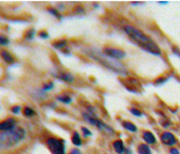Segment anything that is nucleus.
Returning a JSON list of instances; mask_svg holds the SVG:
<instances>
[{"instance_id": "obj_1", "label": "nucleus", "mask_w": 180, "mask_h": 154, "mask_svg": "<svg viewBox=\"0 0 180 154\" xmlns=\"http://www.w3.org/2000/svg\"><path fill=\"white\" fill-rule=\"evenodd\" d=\"M124 32L135 44L143 48L145 51H148L150 53L155 54V56L160 54V49L158 46L140 30L135 28L134 26H131V25H127L124 26Z\"/></svg>"}, {"instance_id": "obj_2", "label": "nucleus", "mask_w": 180, "mask_h": 154, "mask_svg": "<svg viewBox=\"0 0 180 154\" xmlns=\"http://www.w3.org/2000/svg\"><path fill=\"white\" fill-rule=\"evenodd\" d=\"M25 131L21 127H15L10 131H2L0 135V144L1 148H10L13 145L18 144L20 141L24 139Z\"/></svg>"}, {"instance_id": "obj_3", "label": "nucleus", "mask_w": 180, "mask_h": 154, "mask_svg": "<svg viewBox=\"0 0 180 154\" xmlns=\"http://www.w3.org/2000/svg\"><path fill=\"white\" fill-rule=\"evenodd\" d=\"M82 115H83L84 119H85L87 123H90V124L96 126V127L98 128V129H100V130L106 131V133H114V130H112L108 125H106L104 121H102L98 117H96L95 115H92L90 113H83Z\"/></svg>"}, {"instance_id": "obj_4", "label": "nucleus", "mask_w": 180, "mask_h": 154, "mask_svg": "<svg viewBox=\"0 0 180 154\" xmlns=\"http://www.w3.org/2000/svg\"><path fill=\"white\" fill-rule=\"evenodd\" d=\"M49 151L52 154H64L66 153V148L64 144L61 140L57 139V138H48L46 141Z\"/></svg>"}, {"instance_id": "obj_5", "label": "nucleus", "mask_w": 180, "mask_h": 154, "mask_svg": "<svg viewBox=\"0 0 180 154\" xmlns=\"http://www.w3.org/2000/svg\"><path fill=\"white\" fill-rule=\"evenodd\" d=\"M104 53L107 56L111 58V59H123L126 58V52L123 50H120V49H117V48H110V47H106L103 51Z\"/></svg>"}, {"instance_id": "obj_6", "label": "nucleus", "mask_w": 180, "mask_h": 154, "mask_svg": "<svg viewBox=\"0 0 180 154\" xmlns=\"http://www.w3.org/2000/svg\"><path fill=\"white\" fill-rule=\"evenodd\" d=\"M160 140H162V142L166 145H175L176 142H177V140L175 138V136L172 135L171 133H168V131H165V133H162V136H160Z\"/></svg>"}, {"instance_id": "obj_7", "label": "nucleus", "mask_w": 180, "mask_h": 154, "mask_svg": "<svg viewBox=\"0 0 180 154\" xmlns=\"http://www.w3.org/2000/svg\"><path fill=\"white\" fill-rule=\"evenodd\" d=\"M16 121H15L14 118H8L6 119V121H1V124H0V129L2 131H10L12 130V129H14L16 126Z\"/></svg>"}, {"instance_id": "obj_8", "label": "nucleus", "mask_w": 180, "mask_h": 154, "mask_svg": "<svg viewBox=\"0 0 180 154\" xmlns=\"http://www.w3.org/2000/svg\"><path fill=\"white\" fill-rule=\"evenodd\" d=\"M114 149L115 151L117 152L118 154H126L127 150L124 148V144L121 140H117V141H115L114 142Z\"/></svg>"}, {"instance_id": "obj_9", "label": "nucleus", "mask_w": 180, "mask_h": 154, "mask_svg": "<svg viewBox=\"0 0 180 154\" xmlns=\"http://www.w3.org/2000/svg\"><path fill=\"white\" fill-rule=\"evenodd\" d=\"M143 139L147 144H154L156 142V138L151 131H144L143 133Z\"/></svg>"}, {"instance_id": "obj_10", "label": "nucleus", "mask_w": 180, "mask_h": 154, "mask_svg": "<svg viewBox=\"0 0 180 154\" xmlns=\"http://www.w3.org/2000/svg\"><path fill=\"white\" fill-rule=\"evenodd\" d=\"M58 78L66 81V83H73L74 81V77L70 73H61V74L58 75Z\"/></svg>"}, {"instance_id": "obj_11", "label": "nucleus", "mask_w": 180, "mask_h": 154, "mask_svg": "<svg viewBox=\"0 0 180 154\" xmlns=\"http://www.w3.org/2000/svg\"><path fill=\"white\" fill-rule=\"evenodd\" d=\"M1 56H2V59L6 61L7 63H9V64H11V63L14 62V58L12 56L11 53H9L7 50H2V52H1Z\"/></svg>"}, {"instance_id": "obj_12", "label": "nucleus", "mask_w": 180, "mask_h": 154, "mask_svg": "<svg viewBox=\"0 0 180 154\" xmlns=\"http://www.w3.org/2000/svg\"><path fill=\"white\" fill-rule=\"evenodd\" d=\"M122 126L126 128L127 130L132 131V133H135V131L138 130L136 126H135L134 124H132L131 121H122Z\"/></svg>"}, {"instance_id": "obj_13", "label": "nucleus", "mask_w": 180, "mask_h": 154, "mask_svg": "<svg viewBox=\"0 0 180 154\" xmlns=\"http://www.w3.org/2000/svg\"><path fill=\"white\" fill-rule=\"evenodd\" d=\"M138 152H139V154H152V151H151V149L148 148V145L147 144L139 145Z\"/></svg>"}, {"instance_id": "obj_14", "label": "nucleus", "mask_w": 180, "mask_h": 154, "mask_svg": "<svg viewBox=\"0 0 180 154\" xmlns=\"http://www.w3.org/2000/svg\"><path fill=\"white\" fill-rule=\"evenodd\" d=\"M72 142H73V144L75 145H81L82 141H81V138H80V136H79V133H73V136H72Z\"/></svg>"}, {"instance_id": "obj_15", "label": "nucleus", "mask_w": 180, "mask_h": 154, "mask_svg": "<svg viewBox=\"0 0 180 154\" xmlns=\"http://www.w3.org/2000/svg\"><path fill=\"white\" fill-rule=\"evenodd\" d=\"M52 46H54L55 48H57V49H63V48L67 46V40H66V39L59 40V41H57V42H54V44H52Z\"/></svg>"}, {"instance_id": "obj_16", "label": "nucleus", "mask_w": 180, "mask_h": 154, "mask_svg": "<svg viewBox=\"0 0 180 154\" xmlns=\"http://www.w3.org/2000/svg\"><path fill=\"white\" fill-rule=\"evenodd\" d=\"M57 99L59 101H61V102H63V103H70V102H71V98H70L69 96H67V95L58 96Z\"/></svg>"}, {"instance_id": "obj_17", "label": "nucleus", "mask_w": 180, "mask_h": 154, "mask_svg": "<svg viewBox=\"0 0 180 154\" xmlns=\"http://www.w3.org/2000/svg\"><path fill=\"white\" fill-rule=\"evenodd\" d=\"M23 112H24V115H25V116H33L34 114H35V112H34L33 109H31V107H24Z\"/></svg>"}, {"instance_id": "obj_18", "label": "nucleus", "mask_w": 180, "mask_h": 154, "mask_svg": "<svg viewBox=\"0 0 180 154\" xmlns=\"http://www.w3.org/2000/svg\"><path fill=\"white\" fill-rule=\"evenodd\" d=\"M48 12H49V13H51L52 15H55L56 18L61 19V14H60L59 11H58V10H56L55 8H48Z\"/></svg>"}, {"instance_id": "obj_19", "label": "nucleus", "mask_w": 180, "mask_h": 154, "mask_svg": "<svg viewBox=\"0 0 180 154\" xmlns=\"http://www.w3.org/2000/svg\"><path fill=\"white\" fill-rule=\"evenodd\" d=\"M34 35H35V30L32 28V30H27L26 32V34H25V38L28 39V40H31V39H33Z\"/></svg>"}, {"instance_id": "obj_20", "label": "nucleus", "mask_w": 180, "mask_h": 154, "mask_svg": "<svg viewBox=\"0 0 180 154\" xmlns=\"http://www.w3.org/2000/svg\"><path fill=\"white\" fill-rule=\"evenodd\" d=\"M130 112H131V114H133V115L135 116H142V112L140 110H138V109H135V107H131L130 109Z\"/></svg>"}, {"instance_id": "obj_21", "label": "nucleus", "mask_w": 180, "mask_h": 154, "mask_svg": "<svg viewBox=\"0 0 180 154\" xmlns=\"http://www.w3.org/2000/svg\"><path fill=\"white\" fill-rule=\"evenodd\" d=\"M81 130H82V133H84V136L85 137H90V136H92V133H91V130H88L86 127H82L81 128Z\"/></svg>"}, {"instance_id": "obj_22", "label": "nucleus", "mask_w": 180, "mask_h": 154, "mask_svg": "<svg viewBox=\"0 0 180 154\" xmlns=\"http://www.w3.org/2000/svg\"><path fill=\"white\" fill-rule=\"evenodd\" d=\"M54 88V83H48L46 84V85H44V87H43V90H50V89Z\"/></svg>"}, {"instance_id": "obj_23", "label": "nucleus", "mask_w": 180, "mask_h": 154, "mask_svg": "<svg viewBox=\"0 0 180 154\" xmlns=\"http://www.w3.org/2000/svg\"><path fill=\"white\" fill-rule=\"evenodd\" d=\"M0 44H3V46H4V44H9V39L6 38L4 36H0Z\"/></svg>"}, {"instance_id": "obj_24", "label": "nucleus", "mask_w": 180, "mask_h": 154, "mask_svg": "<svg viewBox=\"0 0 180 154\" xmlns=\"http://www.w3.org/2000/svg\"><path fill=\"white\" fill-rule=\"evenodd\" d=\"M11 111H12V113H14V114H16V113L20 112V107H13L11 109Z\"/></svg>"}, {"instance_id": "obj_25", "label": "nucleus", "mask_w": 180, "mask_h": 154, "mask_svg": "<svg viewBox=\"0 0 180 154\" xmlns=\"http://www.w3.org/2000/svg\"><path fill=\"white\" fill-rule=\"evenodd\" d=\"M39 37L40 38H48V34L46 32H40L39 33Z\"/></svg>"}, {"instance_id": "obj_26", "label": "nucleus", "mask_w": 180, "mask_h": 154, "mask_svg": "<svg viewBox=\"0 0 180 154\" xmlns=\"http://www.w3.org/2000/svg\"><path fill=\"white\" fill-rule=\"evenodd\" d=\"M170 153H171V154H180L179 151H178L177 149H174V148H172V149L170 150Z\"/></svg>"}, {"instance_id": "obj_27", "label": "nucleus", "mask_w": 180, "mask_h": 154, "mask_svg": "<svg viewBox=\"0 0 180 154\" xmlns=\"http://www.w3.org/2000/svg\"><path fill=\"white\" fill-rule=\"evenodd\" d=\"M164 81H166L165 78H160V79H157V80H156L155 84L157 85V84H162V83H164Z\"/></svg>"}, {"instance_id": "obj_28", "label": "nucleus", "mask_w": 180, "mask_h": 154, "mask_svg": "<svg viewBox=\"0 0 180 154\" xmlns=\"http://www.w3.org/2000/svg\"><path fill=\"white\" fill-rule=\"evenodd\" d=\"M70 154H82L81 152L79 151V150H76V149H73V150H72L71 151V153Z\"/></svg>"}, {"instance_id": "obj_29", "label": "nucleus", "mask_w": 180, "mask_h": 154, "mask_svg": "<svg viewBox=\"0 0 180 154\" xmlns=\"http://www.w3.org/2000/svg\"><path fill=\"white\" fill-rule=\"evenodd\" d=\"M172 51H174V53L178 54V56H180V51L178 50V48H174V49H172Z\"/></svg>"}]
</instances>
